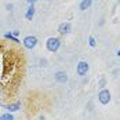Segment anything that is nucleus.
<instances>
[{
  "label": "nucleus",
  "mask_w": 120,
  "mask_h": 120,
  "mask_svg": "<svg viewBox=\"0 0 120 120\" xmlns=\"http://www.w3.org/2000/svg\"><path fill=\"white\" fill-rule=\"evenodd\" d=\"M88 44H90V47H95V39H94V36H90V39H88Z\"/></svg>",
  "instance_id": "f8f14e48"
},
{
  "label": "nucleus",
  "mask_w": 120,
  "mask_h": 120,
  "mask_svg": "<svg viewBox=\"0 0 120 120\" xmlns=\"http://www.w3.org/2000/svg\"><path fill=\"white\" fill-rule=\"evenodd\" d=\"M19 108H21V102L17 101V102H14V104H10V105L7 106V110H8V113H12V112H17Z\"/></svg>",
  "instance_id": "1a4fd4ad"
},
{
  "label": "nucleus",
  "mask_w": 120,
  "mask_h": 120,
  "mask_svg": "<svg viewBox=\"0 0 120 120\" xmlns=\"http://www.w3.org/2000/svg\"><path fill=\"white\" fill-rule=\"evenodd\" d=\"M0 120H14V116L11 113H3L0 116Z\"/></svg>",
  "instance_id": "9d476101"
},
{
  "label": "nucleus",
  "mask_w": 120,
  "mask_h": 120,
  "mask_svg": "<svg viewBox=\"0 0 120 120\" xmlns=\"http://www.w3.org/2000/svg\"><path fill=\"white\" fill-rule=\"evenodd\" d=\"M11 35H12V36H15V37H17L18 35H19V32H18V30H14V32H11Z\"/></svg>",
  "instance_id": "2eb2a0df"
},
{
  "label": "nucleus",
  "mask_w": 120,
  "mask_h": 120,
  "mask_svg": "<svg viewBox=\"0 0 120 120\" xmlns=\"http://www.w3.org/2000/svg\"><path fill=\"white\" fill-rule=\"evenodd\" d=\"M26 1H28V3H29V4H35V3H36V1H39V0H26Z\"/></svg>",
  "instance_id": "dca6fc26"
},
{
  "label": "nucleus",
  "mask_w": 120,
  "mask_h": 120,
  "mask_svg": "<svg viewBox=\"0 0 120 120\" xmlns=\"http://www.w3.org/2000/svg\"><path fill=\"white\" fill-rule=\"evenodd\" d=\"M3 90H4V87H3V84L0 83V94H1V93H3Z\"/></svg>",
  "instance_id": "f3484780"
},
{
  "label": "nucleus",
  "mask_w": 120,
  "mask_h": 120,
  "mask_svg": "<svg viewBox=\"0 0 120 120\" xmlns=\"http://www.w3.org/2000/svg\"><path fill=\"white\" fill-rule=\"evenodd\" d=\"M54 79L58 83H66L68 82V73L64 72V71H58V72L54 75Z\"/></svg>",
  "instance_id": "423d86ee"
},
{
  "label": "nucleus",
  "mask_w": 120,
  "mask_h": 120,
  "mask_svg": "<svg viewBox=\"0 0 120 120\" xmlns=\"http://www.w3.org/2000/svg\"><path fill=\"white\" fill-rule=\"evenodd\" d=\"M12 7H14L12 4H8V3L6 4V8H7V11H11V10H12Z\"/></svg>",
  "instance_id": "4468645a"
},
{
  "label": "nucleus",
  "mask_w": 120,
  "mask_h": 120,
  "mask_svg": "<svg viewBox=\"0 0 120 120\" xmlns=\"http://www.w3.org/2000/svg\"><path fill=\"white\" fill-rule=\"evenodd\" d=\"M22 44L28 50H33L37 46V37L36 36H26L24 39V41H22Z\"/></svg>",
  "instance_id": "7ed1b4c3"
},
{
  "label": "nucleus",
  "mask_w": 120,
  "mask_h": 120,
  "mask_svg": "<svg viewBox=\"0 0 120 120\" xmlns=\"http://www.w3.org/2000/svg\"><path fill=\"white\" fill-rule=\"evenodd\" d=\"M88 69H90V65H88V62H86V61H80V62L77 64L76 73H77L79 76H84V75H87Z\"/></svg>",
  "instance_id": "20e7f679"
},
{
  "label": "nucleus",
  "mask_w": 120,
  "mask_h": 120,
  "mask_svg": "<svg viewBox=\"0 0 120 120\" xmlns=\"http://www.w3.org/2000/svg\"><path fill=\"white\" fill-rule=\"evenodd\" d=\"M98 101L102 105H108L109 102H110V91H109L108 88H102L98 93Z\"/></svg>",
  "instance_id": "f03ea898"
},
{
  "label": "nucleus",
  "mask_w": 120,
  "mask_h": 120,
  "mask_svg": "<svg viewBox=\"0 0 120 120\" xmlns=\"http://www.w3.org/2000/svg\"><path fill=\"white\" fill-rule=\"evenodd\" d=\"M91 6H93V0H82L80 4H79V8H80V11H86Z\"/></svg>",
  "instance_id": "6e6552de"
},
{
  "label": "nucleus",
  "mask_w": 120,
  "mask_h": 120,
  "mask_svg": "<svg viewBox=\"0 0 120 120\" xmlns=\"http://www.w3.org/2000/svg\"><path fill=\"white\" fill-rule=\"evenodd\" d=\"M35 12H36L35 4H29L28 10H26V12H25V18H26L28 21H32V19H33V17H35Z\"/></svg>",
  "instance_id": "0eeeda50"
},
{
  "label": "nucleus",
  "mask_w": 120,
  "mask_h": 120,
  "mask_svg": "<svg viewBox=\"0 0 120 120\" xmlns=\"http://www.w3.org/2000/svg\"><path fill=\"white\" fill-rule=\"evenodd\" d=\"M105 84H106V79H105V77H101V80H99L98 86H99L101 88H105Z\"/></svg>",
  "instance_id": "ddd939ff"
},
{
  "label": "nucleus",
  "mask_w": 120,
  "mask_h": 120,
  "mask_svg": "<svg viewBox=\"0 0 120 120\" xmlns=\"http://www.w3.org/2000/svg\"><path fill=\"white\" fill-rule=\"evenodd\" d=\"M4 37H6V39H8V40H11V41H14V43H19V40H18L15 36H12L11 33H6Z\"/></svg>",
  "instance_id": "9b49d317"
},
{
  "label": "nucleus",
  "mask_w": 120,
  "mask_h": 120,
  "mask_svg": "<svg viewBox=\"0 0 120 120\" xmlns=\"http://www.w3.org/2000/svg\"><path fill=\"white\" fill-rule=\"evenodd\" d=\"M117 57H120V50L117 51Z\"/></svg>",
  "instance_id": "a211bd4d"
},
{
  "label": "nucleus",
  "mask_w": 120,
  "mask_h": 120,
  "mask_svg": "<svg viewBox=\"0 0 120 120\" xmlns=\"http://www.w3.org/2000/svg\"><path fill=\"white\" fill-rule=\"evenodd\" d=\"M117 1H119V3H120V0H117Z\"/></svg>",
  "instance_id": "6ab92c4d"
},
{
  "label": "nucleus",
  "mask_w": 120,
  "mask_h": 120,
  "mask_svg": "<svg viewBox=\"0 0 120 120\" xmlns=\"http://www.w3.org/2000/svg\"><path fill=\"white\" fill-rule=\"evenodd\" d=\"M61 47V39L60 37H48L47 41H46V48H47L50 52H55L58 51V48Z\"/></svg>",
  "instance_id": "f257e3e1"
},
{
  "label": "nucleus",
  "mask_w": 120,
  "mask_h": 120,
  "mask_svg": "<svg viewBox=\"0 0 120 120\" xmlns=\"http://www.w3.org/2000/svg\"><path fill=\"white\" fill-rule=\"evenodd\" d=\"M71 29H72V26L69 22H62V24L58 25V33L60 35H68L71 32Z\"/></svg>",
  "instance_id": "39448f33"
}]
</instances>
